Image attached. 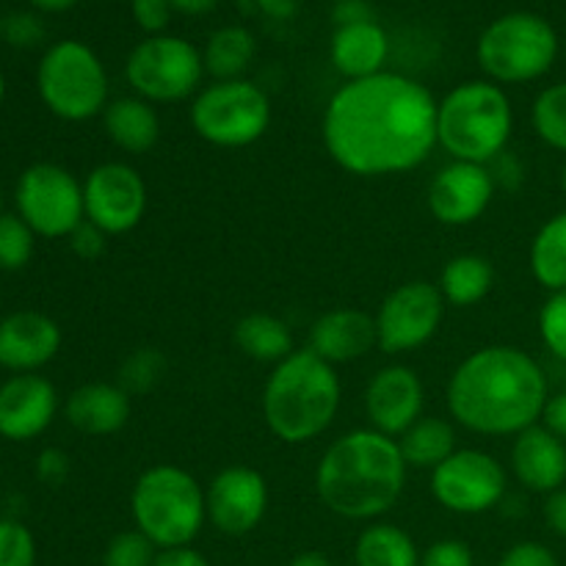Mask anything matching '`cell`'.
Masks as SVG:
<instances>
[{"label":"cell","instance_id":"obj_42","mask_svg":"<svg viewBox=\"0 0 566 566\" xmlns=\"http://www.w3.org/2000/svg\"><path fill=\"white\" fill-rule=\"evenodd\" d=\"M70 475V457L59 448H44L36 457V479L48 486L64 484Z\"/></svg>","mask_w":566,"mask_h":566},{"label":"cell","instance_id":"obj_6","mask_svg":"<svg viewBox=\"0 0 566 566\" xmlns=\"http://www.w3.org/2000/svg\"><path fill=\"white\" fill-rule=\"evenodd\" d=\"M130 514L136 528L158 551H171L197 539L208 523V503L205 490L188 470L155 464L133 484Z\"/></svg>","mask_w":566,"mask_h":566},{"label":"cell","instance_id":"obj_22","mask_svg":"<svg viewBox=\"0 0 566 566\" xmlns=\"http://www.w3.org/2000/svg\"><path fill=\"white\" fill-rule=\"evenodd\" d=\"M130 396L111 381H88L70 392L64 403L66 423L88 437L116 434L130 420Z\"/></svg>","mask_w":566,"mask_h":566},{"label":"cell","instance_id":"obj_36","mask_svg":"<svg viewBox=\"0 0 566 566\" xmlns=\"http://www.w3.org/2000/svg\"><path fill=\"white\" fill-rule=\"evenodd\" d=\"M0 566H36V542L17 520H0Z\"/></svg>","mask_w":566,"mask_h":566},{"label":"cell","instance_id":"obj_29","mask_svg":"<svg viewBox=\"0 0 566 566\" xmlns=\"http://www.w3.org/2000/svg\"><path fill=\"white\" fill-rule=\"evenodd\" d=\"M528 265L545 291H566V210L547 219L531 241Z\"/></svg>","mask_w":566,"mask_h":566},{"label":"cell","instance_id":"obj_14","mask_svg":"<svg viewBox=\"0 0 566 566\" xmlns=\"http://www.w3.org/2000/svg\"><path fill=\"white\" fill-rule=\"evenodd\" d=\"M83 205H86V221L99 227L105 235H125L136 230L147 213V182L136 166L105 160L94 166L83 180Z\"/></svg>","mask_w":566,"mask_h":566},{"label":"cell","instance_id":"obj_52","mask_svg":"<svg viewBox=\"0 0 566 566\" xmlns=\"http://www.w3.org/2000/svg\"><path fill=\"white\" fill-rule=\"evenodd\" d=\"M562 186H564V193H566V166H564V175H562Z\"/></svg>","mask_w":566,"mask_h":566},{"label":"cell","instance_id":"obj_23","mask_svg":"<svg viewBox=\"0 0 566 566\" xmlns=\"http://www.w3.org/2000/svg\"><path fill=\"white\" fill-rule=\"evenodd\" d=\"M390 39L376 20L337 25L329 42V59L346 81H363L385 72Z\"/></svg>","mask_w":566,"mask_h":566},{"label":"cell","instance_id":"obj_40","mask_svg":"<svg viewBox=\"0 0 566 566\" xmlns=\"http://www.w3.org/2000/svg\"><path fill=\"white\" fill-rule=\"evenodd\" d=\"M66 241H70L72 254L81 260H86V263L99 260L105 254V249H108V235H105L99 227H94L92 221H83V224L77 227L70 238H66Z\"/></svg>","mask_w":566,"mask_h":566},{"label":"cell","instance_id":"obj_25","mask_svg":"<svg viewBox=\"0 0 566 566\" xmlns=\"http://www.w3.org/2000/svg\"><path fill=\"white\" fill-rule=\"evenodd\" d=\"M238 352L247 354L254 363L280 365L282 359L296 352L291 326L271 313H249L232 329Z\"/></svg>","mask_w":566,"mask_h":566},{"label":"cell","instance_id":"obj_55","mask_svg":"<svg viewBox=\"0 0 566 566\" xmlns=\"http://www.w3.org/2000/svg\"><path fill=\"white\" fill-rule=\"evenodd\" d=\"M0 321H3V318H0Z\"/></svg>","mask_w":566,"mask_h":566},{"label":"cell","instance_id":"obj_9","mask_svg":"<svg viewBox=\"0 0 566 566\" xmlns=\"http://www.w3.org/2000/svg\"><path fill=\"white\" fill-rule=\"evenodd\" d=\"M188 122L202 142L221 149H241L265 136L271 125V99L249 77L213 81L191 99Z\"/></svg>","mask_w":566,"mask_h":566},{"label":"cell","instance_id":"obj_7","mask_svg":"<svg viewBox=\"0 0 566 566\" xmlns=\"http://www.w3.org/2000/svg\"><path fill=\"white\" fill-rule=\"evenodd\" d=\"M558 55L556 28L531 11H512L481 31L475 59L486 81L497 86L539 81L551 72Z\"/></svg>","mask_w":566,"mask_h":566},{"label":"cell","instance_id":"obj_28","mask_svg":"<svg viewBox=\"0 0 566 566\" xmlns=\"http://www.w3.org/2000/svg\"><path fill=\"white\" fill-rule=\"evenodd\" d=\"M398 448L403 453V462L418 470H434L446 462L451 453H457V429L446 418H420L398 437Z\"/></svg>","mask_w":566,"mask_h":566},{"label":"cell","instance_id":"obj_37","mask_svg":"<svg viewBox=\"0 0 566 566\" xmlns=\"http://www.w3.org/2000/svg\"><path fill=\"white\" fill-rule=\"evenodd\" d=\"M0 36H3L11 48H36L44 39V25L36 14H31V11H14V14L3 17V22H0Z\"/></svg>","mask_w":566,"mask_h":566},{"label":"cell","instance_id":"obj_31","mask_svg":"<svg viewBox=\"0 0 566 566\" xmlns=\"http://www.w3.org/2000/svg\"><path fill=\"white\" fill-rule=\"evenodd\" d=\"M531 125L547 147L566 153V81L542 88L531 108Z\"/></svg>","mask_w":566,"mask_h":566},{"label":"cell","instance_id":"obj_24","mask_svg":"<svg viewBox=\"0 0 566 566\" xmlns=\"http://www.w3.org/2000/svg\"><path fill=\"white\" fill-rule=\"evenodd\" d=\"M103 130L122 153L147 155L160 142L158 108L138 94L116 97L103 111Z\"/></svg>","mask_w":566,"mask_h":566},{"label":"cell","instance_id":"obj_45","mask_svg":"<svg viewBox=\"0 0 566 566\" xmlns=\"http://www.w3.org/2000/svg\"><path fill=\"white\" fill-rule=\"evenodd\" d=\"M155 566H210L208 558L199 551L188 547H171V551H160L155 558Z\"/></svg>","mask_w":566,"mask_h":566},{"label":"cell","instance_id":"obj_54","mask_svg":"<svg viewBox=\"0 0 566 566\" xmlns=\"http://www.w3.org/2000/svg\"><path fill=\"white\" fill-rule=\"evenodd\" d=\"M0 22H3V17H0Z\"/></svg>","mask_w":566,"mask_h":566},{"label":"cell","instance_id":"obj_27","mask_svg":"<svg viewBox=\"0 0 566 566\" xmlns=\"http://www.w3.org/2000/svg\"><path fill=\"white\" fill-rule=\"evenodd\" d=\"M258 55V39L243 25H224L210 33L202 50L205 72L213 81H238Z\"/></svg>","mask_w":566,"mask_h":566},{"label":"cell","instance_id":"obj_10","mask_svg":"<svg viewBox=\"0 0 566 566\" xmlns=\"http://www.w3.org/2000/svg\"><path fill=\"white\" fill-rule=\"evenodd\" d=\"M205 77L202 50L188 39L160 33L147 36L130 50L125 61V81L133 94L153 105L182 103L197 97Z\"/></svg>","mask_w":566,"mask_h":566},{"label":"cell","instance_id":"obj_13","mask_svg":"<svg viewBox=\"0 0 566 566\" xmlns=\"http://www.w3.org/2000/svg\"><path fill=\"white\" fill-rule=\"evenodd\" d=\"M446 298L434 282L412 280L392 287L376 310V337L387 357L423 348L440 332Z\"/></svg>","mask_w":566,"mask_h":566},{"label":"cell","instance_id":"obj_46","mask_svg":"<svg viewBox=\"0 0 566 566\" xmlns=\"http://www.w3.org/2000/svg\"><path fill=\"white\" fill-rule=\"evenodd\" d=\"M335 22L337 25H352V22H368L374 20V11L365 0H337L335 3Z\"/></svg>","mask_w":566,"mask_h":566},{"label":"cell","instance_id":"obj_44","mask_svg":"<svg viewBox=\"0 0 566 566\" xmlns=\"http://www.w3.org/2000/svg\"><path fill=\"white\" fill-rule=\"evenodd\" d=\"M542 426H547L558 440L566 442V390L547 398V407L542 412Z\"/></svg>","mask_w":566,"mask_h":566},{"label":"cell","instance_id":"obj_3","mask_svg":"<svg viewBox=\"0 0 566 566\" xmlns=\"http://www.w3.org/2000/svg\"><path fill=\"white\" fill-rule=\"evenodd\" d=\"M407 475L398 440L368 426L329 442L315 468V492L337 517L374 523L401 501Z\"/></svg>","mask_w":566,"mask_h":566},{"label":"cell","instance_id":"obj_18","mask_svg":"<svg viewBox=\"0 0 566 566\" xmlns=\"http://www.w3.org/2000/svg\"><path fill=\"white\" fill-rule=\"evenodd\" d=\"M59 412L53 381L39 374H17L0 385V437L9 442L36 440Z\"/></svg>","mask_w":566,"mask_h":566},{"label":"cell","instance_id":"obj_19","mask_svg":"<svg viewBox=\"0 0 566 566\" xmlns=\"http://www.w3.org/2000/svg\"><path fill=\"white\" fill-rule=\"evenodd\" d=\"M61 352V329L50 315L20 310L0 321V368L36 374Z\"/></svg>","mask_w":566,"mask_h":566},{"label":"cell","instance_id":"obj_2","mask_svg":"<svg viewBox=\"0 0 566 566\" xmlns=\"http://www.w3.org/2000/svg\"><path fill=\"white\" fill-rule=\"evenodd\" d=\"M551 385L517 346H484L457 365L446 387L453 423L481 437H517L542 420Z\"/></svg>","mask_w":566,"mask_h":566},{"label":"cell","instance_id":"obj_34","mask_svg":"<svg viewBox=\"0 0 566 566\" xmlns=\"http://www.w3.org/2000/svg\"><path fill=\"white\" fill-rule=\"evenodd\" d=\"M158 547L147 539L138 528L122 531L108 542L103 556V566H155Z\"/></svg>","mask_w":566,"mask_h":566},{"label":"cell","instance_id":"obj_26","mask_svg":"<svg viewBox=\"0 0 566 566\" xmlns=\"http://www.w3.org/2000/svg\"><path fill=\"white\" fill-rule=\"evenodd\" d=\"M437 287L451 307H475L495 287V269L484 254H457L442 265Z\"/></svg>","mask_w":566,"mask_h":566},{"label":"cell","instance_id":"obj_47","mask_svg":"<svg viewBox=\"0 0 566 566\" xmlns=\"http://www.w3.org/2000/svg\"><path fill=\"white\" fill-rule=\"evenodd\" d=\"M254 6L271 20H293L298 11V0H254Z\"/></svg>","mask_w":566,"mask_h":566},{"label":"cell","instance_id":"obj_1","mask_svg":"<svg viewBox=\"0 0 566 566\" xmlns=\"http://www.w3.org/2000/svg\"><path fill=\"white\" fill-rule=\"evenodd\" d=\"M434 94L398 72L346 81L329 97L321 136L329 158L357 177H390L418 169L434 155Z\"/></svg>","mask_w":566,"mask_h":566},{"label":"cell","instance_id":"obj_51","mask_svg":"<svg viewBox=\"0 0 566 566\" xmlns=\"http://www.w3.org/2000/svg\"><path fill=\"white\" fill-rule=\"evenodd\" d=\"M3 97H6V77L3 72H0V103H3Z\"/></svg>","mask_w":566,"mask_h":566},{"label":"cell","instance_id":"obj_5","mask_svg":"<svg viewBox=\"0 0 566 566\" xmlns=\"http://www.w3.org/2000/svg\"><path fill=\"white\" fill-rule=\"evenodd\" d=\"M514 133V108L506 88L492 81L453 86L437 108V144L451 160L490 166L506 153Z\"/></svg>","mask_w":566,"mask_h":566},{"label":"cell","instance_id":"obj_11","mask_svg":"<svg viewBox=\"0 0 566 566\" xmlns=\"http://www.w3.org/2000/svg\"><path fill=\"white\" fill-rule=\"evenodd\" d=\"M17 213L36 235L70 238L86 221L83 182L59 164H33L17 180Z\"/></svg>","mask_w":566,"mask_h":566},{"label":"cell","instance_id":"obj_49","mask_svg":"<svg viewBox=\"0 0 566 566\" xmlns=\"http://www.w3.org/2000/svg\"><path fill=\"white\" fill-rule=\"evenodd\" d=\"M287 566H335V564H332L329 556H324L321 551H304L298 553V556Z\"/></svg>","mask_w":566,"mask_h":566},{"label":"cell","instance_id":"obj_17","mask_svg":"<svg viewBox=\"0 0 566 566\" xmlns=\"http://www.w3.org/2000/svg\"><path fill=\"white\" fill-rule=\"evenodd\" d=\"M363 401L370 429L398 440L409 426L423 418V379L409 365H385L370 376Z\"/></svg>","mask_w":566,"mask_h":566},{"label":"cell","instance_id":"obj_20","mask_svg":"<svg viewBox=\"0 0 566 566\" xmlns=\"http://www.w3.org/2000/svg\"><path fill=\"white\" fill-rule=\"evenodd\" d=\"M307 348L329 365L357 363L379 348L374 315L352 307L329 310L310 326Z\"/></svg>","mask_w":566,"mask_h":566},{"label":"cell","instance_id":"obj_50","mask_svg":"<svg viewBox=\"0 0 566 566\" xmlns=\"http://www.w3.org/2000/svg\"><path fill=\"white\" fill-rule=\"evenodd\" d=\"M81 0H31L33 9L50 11V14H61V11H70L72 6H77Z\"/></svg>","mask_w":566,"mask_h":566},{"label":"cell","instance_id":"obj_48","mask_svg":"<svg viewBox=\"0 0 566 566\" xmlns=\"http://www.w3.org/2000/svg\"><path fill=\"white\" fill-rule=\"evenodd\" d=\"M169 6L175 9V14L202 17V14H210V11L219 6V0H169Z\"/></svg>","mask_w":566,"mask_h":566},{"label":"cell","instance_id":"obj_39","mask_svg":"<svg viewBox=\"0 0 566 566\" xmlns=\"http://www.w3.org/2000/svg\"><path fill=\"white\" fill-rule=\"evenodd\" d=\"M420 566H475L470 545L459 539H440L420 556Z\"/></svg>","mask_w":566,"mask_h":566},{"label":"cell","instance_id":"obj_12","mask_svg":"<svg viewBox=\"0 0 566 566\" xmlns=\"http://www.w3.org/2000/svg\"><path fill=\"white\" fill-rule=\"evenodd\" d=\"M429 490L446 512L473 517L501 506L509 490V475L492 453L459 448L440 468L431 470Z\"/></svg>","mask_w":566,"mask_h":566},{"label":"cell","instance_id":"obj_21","mask_svg":"<svg viewBox=\"0 0 566 566\" xmlns=\"http://www.w3.org/2000/svg\"><path fill=\"white\" fill-rule=\"evenodd\" d=\"M512 473L531 492L551 495L562 490L566 484V442L542 423L520 431L512 446Z\"/></svg>","mask_w":566,"mask_h":566},{"label":"cell","instance_id":"obj_8","mask_svg":"<svg viewBox=\"0 0 566 566\" xmlns=\"http://www.w3.org/2000/svg\"><path fill=\"white\" fill-rule=\"evenodd\" d=\"M36 92L44 108L64 122L103 116L111 103V83L99 55L77 39H64L44 50L36 66Z\"/></svg>","mask_w":566,"mask_h":566},{"label":"cell","instance_id":"obj_15","mask_svg":"<svg viewBox=\"0 0 566 566\" xmlns=\"http://www.w3.org/2000/svg\"><path fill=\"white\" fill-rule=\"evenodd\" d=\"M208 523L224 536H247L269 512V484L260 470L230 464L210 479L205 490Z\"/></svg>","mask_w":566,"mask_h":566},{"label":"cell","instance_id":"obj_33","mask_svg":"<svg viewBox=\"0 0 566 566\" xmlns=\"http://www.w3.org/2000/svg\"><path fill=\"white\" fill-rule=\"evenodd\" d=\"M36 238L20 213H0V269H25L36 249Z\"/></svg>","mask_w":566,"mask_h":566},{"label":"cell","instance_id":"obj_35","mask_svg":"<svg viewBox=\"0 0 566 566\" xmlns=\"http://www.w3.org/2000/svg\"><path fill=\"white\" fill-rule=\"evenodd\" d=\"M539 337L553 357L566 363V291L551 293L542 304Z\"/></svg>","mask_w":566,"mask_h":566},{"label":"cell","instance_id":"obj_53","mask_svg":"<svg viewBox=\"0 0 566 566\" xmlns=\"http://www.w3.org/2000/svg\"><path fill=\"white\" fill-rule=\"evenodd\" d=\"M0 213H3V191H0Z\"/></svg>","mask_w":566,"mask_h":566},{"label":"cell","instance_id":"obj_43","mask_svg":"<svg viewBox=\"0 0 566 566\" xmlns=\"http://www.w3.org/2000/svg\"><path fill=\"white\" fill-rule=\"evenodd\" d=\"M542 514H545L547 528H551L556 536H562V539H566V486L547 495Z\"/></svg>","mask_w":566,"mask_h":566},{"label":"cell","instance_id":"obj_38","mask_svg":"<svg viewBox=\"0 0 566 566\" xmlns=\"http://www.w3.org/2000/svg\"><path fill=\"white\" fill-rule=\"evenodd\" d=\"M130 9L136 25L147 31L149 36H160L175 17L169 0H130Z\"/></svg>","mask_w":566,"mask_h":566},{"label":"cell","instance_id":"obj_30","mask_svg":"<svg viewBox=\"0 0 566 566\" xmlns=\"http://www.w3.org/2000/svg\"><path fill=\"white\" fill-rule=\"evenodd\" d=\"M357 566H420L418 545L392 523H370L354 547Z\"/></svg>","mask_w":566,"mask_h":566},{"label":"cell","instance_id":"obj_32","mask_svg":"<svg viewBox=\"0 0 566 566\" xmlns=\"http://www.w3.org/2000/svg\"><path fill=\"white\" fill-rule=\"evenodd\" d=\"M166 376V357L158 348H136L127 354L125 363L119 365V381L116 385L127 392V396H147L149 390L164 381Z\"/></svg>","mask_w":566,"mask_h":566},{"label":"cell","instance_id":"obj_41","mask_svg":"<svg viewBox=\"0 0 566 566\" xmlns=\"http://www.w3.org/2000/svg\"><path fill=\"white\" fill-rule=\"evenodd\" d=\"M497 566H562L558 564L556 553L542 542H517L503 553L501 564Z\"/></svg>","mask_w":566,"mask_h":566},{"label":"cell","instance_id":"obj_4","mask_svg":"<svg viewBox=\"0 0 566 566\" xmlns=\"http://www.w3.org/2000/svg\"><path fill=\"white\" fill-rule=\"evenodd\" d=\"M340 401L343 385L335 365L310 348H296L269 374L260 409L276 440L285 446H304L329 431Z\"/></svg>","mask_w":566,"mask_h":566},{"label":"cell","instance_id":"obj_16","mask_svg":"<svg viewBox=\"0 0 566 566\" xmlns=\"http://www.w3.org/2000/svg\"><path fill=\"white\" fill-rule=\"evenodd\" d=\"M497 182L490 166L451 160L429 182V213L446 227H470L490 210Z\"/></svg>","mask_w":566,"mask_h":566}]
</instances>
